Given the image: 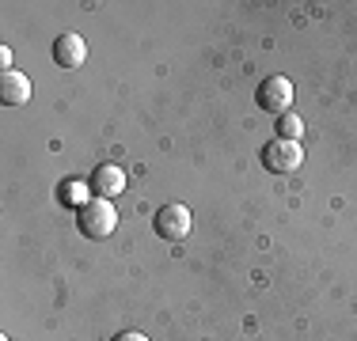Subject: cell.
Returning <instances> with one entry per match:
<instances>
[{
    "mask_svg": "<svg viewBox=\"0 0 357 341\" xmlns=\"http://www.w3.org/2000/svg\"><path fill=\"white\" fill-rule=\"evenodd\" d=\"M76 224L88 239H107L114 235L118 228V212H114V201H103V198H91L84 209H76Z\"/></svg>",
    "mask_w": 357,
    "mask_h": 341,
    "instance_id": "cell-1",
    "label": "cell"
},
{
    "mask_svg": "<svg viewBox=\"0 0 357 341\" xmlns=\"http://www.w3.org/2000/svg\"><path fill=\"white\" fill-rule=\"evenodd\" d=\"M152 228H156V235L164 239V243H183V239L190 235V228H194V216H190L186 205L167 201V205H160V209H156Z\"/></svg>",
    "mask_w": 357,
    "mask_h": 341,
    "instance_id": "cell-2",
    "label": "cell"
},
{
    "mask_svg": "<svg viewBox=\"0 0 357 341\" xmlns=\"http://www.w3.org/2000/svg\"><path fill=\"white\" fill-rule=\"evenodd\" d=\"M262 164H266V170H274V175H293L296 167L304 164V148L301 141H270L266 148H262Z\"/></svg>",
    "mask_w": 357,
    "mask_h": 341,
    "instance_id": "cell-3",
    "label": "cell"
},
{
    "mask_svg": "<svg viewBox=\"0 0 357 341\" xmlns=\"http://www.w3.org/2000/svg\"><path fill=\"white\" fill-rule=\"evenodd\" d=\"M255 102H259L262 110H270V114H289V106H293V84L285 80V76H266V80L259 84V91H255Z\"/></svg>",
    "mask_w": 357,
    "mask_h": 341,
    "instance_id": "cell-4",
    "label": "cell"
},
{
    "mask_svg": "<svg viewBox=\"0 0 357 341\" xmlns=\"http://www.w3.org/2000/svg\"><path fill=\"white\" fill-rule=\"evenodd\" d=\"M88 186H91V193H96V198H103V201H114L118 193L126 190V170L118 167V164H99L96 170H91Z\"/></svg>",
    "mask_w": 357,
    "mask_h": 341,
    "instance_id": "cell-5",
    "label": "cell"
},
{
    "mask_svg": "<svg viewBox=\"0 0 357 341\" xmlns=\"http://www.w3.org/2000/svg\"><path fill=\"white\" fill-rule=\"evenodd\" d=\"M84 61H88V42L80 34L69 31L54 42V65L57 68H84Z\"/></svg>",
    "mask_w": 357,
    "mask_h": 341,
    "instance_id": "cell-6",
    "label": "cell"
},
{
    "mask_svg": "<svg viewBox=\"0 0 357 341\" xmlns=\"http://www.w3.org/2000/svg\"><path fill=\"white\" fill-rule=\"evenodd\" d=\"M31 99V80L23 72H4L0 76V102L4 106H23Z\"/></svg>",
    "mask_w": 357,
    "mask_h": 341,
    "instance_id": "cell-7",
    "label": "cell"
},
{
    "mask_svg": "<svg viewBox=\"0 0 357 341\" xmlns=\"http://www.w3.org/2000/svg\"><path fill=\"white\" fill-rule=\"evenodd\" d=\"M88 193H91V186H84V182H76V178H69V182H65L61 186V201L65 205H76V209H84V205H88L91 198H88Z\"/></svg>",
    "mask_w": 357,
    "mask_h": 341,
    "instance_id": "cell-8",
    "label": "cell"
},
{
    "mask_svg": "<svg viewBox=\"0 0 357 341\" xmlns=\"http://www.w3.org/2000/svg\"><path fill=\"white\" fill-rule=\"evenodd\" d=\"M301 133H304L301 114H293V110H289V114L278 118V136H282V141H301Z\"/></svg>",
    "mask_w": 357,
    "mask_h": 341,
    "instance_id": "cell-9",
    "label": "cell"
},
{
    "mask_svg": "<svg viewBox=\"0 0 357 341\" xmlns=\"http://www.w3.org/2000/svg\"><path fill=\"white\" fill-rule=\"evenodd\" d=\"M0 68H4V72H12V49H0Z\"/></svg>",
    "mask_w": 357,
    "mask_h": 341,
    "instance_id": "cell-10",
    "label": "cell"
},
{
    "mask_svg": "<svg viewBox=\"0 0 357 341\" xmlns=\"http://www.w3.org/2000/svg\"><path fill=\"white\" fill-rule=\"evenodd\" d=\"M114 341H149L144 334H137V330H126V334H118Z\"/></svg>",
    "mask_w": 357,
    "mask_h": 341,
    "instance_id": "cell-11",
    "label": "cell"
},
{
    "mask_svg": "<svg viewBox=\"0 0 357 341\" xmlns=\"http://www.w3.org/2000/svg\"><path fill=\"white\" fill-rule=\"evenodd\" d=\"M4 341H8V338H4Z\"/></svg>",
    "mask_w": 357,
    "mask_h": 341,
    "instance_id": "cell-12",
    "label": "cell"
}]
</instances>
